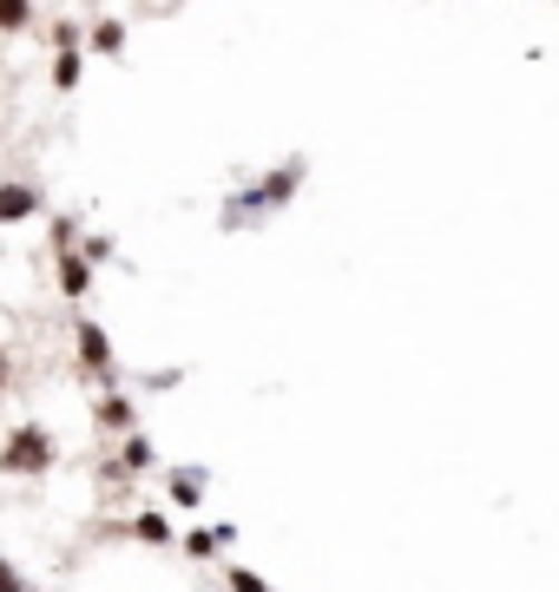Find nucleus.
Wrapping results in <instances>:
<instances>
[{"mask_svg":"<svg viewBox=\"0 0 559 592\" xmlns=\"http://www.w3.org/2000/svg\"><path fill=\"white\" fill-rule=\"evenodd\" d=\"M53 435L40 428V422H13V435L0 442V474H13V481H40L47 467H53Z\"/></svg>","mask_w":559,"mask_h":592,"instance_id":"1","label":"nucleus"},{"mask_svg":"<svg viewBox=\"0 0 559 592\" xmlns=\"http://www.w3.org/2000/svg\"><path fill=\"white\" fill-rule=\"evenodd\" d=\"M72 343H79V369L92 375V382H106V388L119 382V369H112V343H106V329H99L92 316L72 323Z\"/></svg>","mask_w":559,"mask_h":592,"instance_id":"2","label":"nucleus"},{"mask_svg":"<svg viewBox=\"0 0 559 592\" xmlns=\"http://www.w3.org/2000/svg\"><path fill=\"white\" fill-rule=\"evenodd\" d=\"M303 178H310V158H303V151H290V158H277V165L257 178V191H264V205H271V211H283V205L303 191Z\"/></svg>","mask_w":559,"mask_h":592,"instance_id":"3","label":"nucleus"},{"mask_svg":"<svg viewBox=\"0 0 559 592\" xmlns=\"http://www.w3.org/2000/svg\"><path fill=\"white\" fill-rule=\"evenodd\" d=\"M47 211V191L33 178H0V224H27Z\"/></svg>","mask_w":559,"mask_h":592,"instance_id":"4","label":"nucleus"},{"mask_svg":"<svg viewBox=\"0 0 559 592\" xmlns=\"http://www.w3.org/2000/svg\"><path fill=\"white\" fill-rule=\"evenodd\" d=\"M53 264H60V270H53V277H60V296H67V303H86V290H92V264H86L79 250H60Z\"/></svg>","mask_w":559,"mask_h":592,"instance_id":"5","label":"nucleus"},{"mask_svg":"<svg viewBox=\"0 0 559 592\" xmlns=\"http://www.w3.org/2000/svg\"><path fill=\"white\" fill-rule=\"evenodd\" d=\"M86 47L106 53V60H119V53H126V20H119V13H99L92 33H86Z\"/></svg>","mask_w":559,"mask_h":592,"instance_id":"6","label":"nucleus"},{"mask_svg":"<svg viewBox=\"0 0 559 592\" xmlns=\"http://www.w3.org/2000/svg\"><path fill=\"white\" fill-rule=\"evenodd\" d=\"M92 422H99V428H112V435H133V428H139V408H133L126 395H99Z\"/></svg>","mask_w":559,"mask_h":592,"instance_id":"7","label":"nucleus"},{"mask_svg":"<svg viewBox=\"0 0 559 592\" xmlns=\"http://www.w3.org/2000/svg\"><path fill=\"white\" fill-rule=\"evenodd\" d=\"M79 73H86V53L79 47H53V92H79Z\"/></svg>","mask_w":559,"mask_h":592,"instance_id":"8","label":"nucleus"},{"mask_svg":"<svg viewBox=\"0 0 559 592\" xmlns=\"http://www.w3.org/2000/svg\"><path fill=\"white\" fill-rule=\"evenodd\" d=\"M151 461H158V447L145 442L139 428H133V435H126V447H119V467H126V474H145Z\"/></svg>","mask_w":559,"mask_h":592,"instance_id":"9","label":"nucleus"},{"mask_svg":"<svg viewBox=\"0 0 559 592\" xmlns=\"http://www.w3.org/2000/svg\"><path fill=\"white\" fill-rule=\"evenodd\" d=\"M171 501H178V507H198V501H205V474H192V467L171 474Z\"/></svg>","mask_w":559,"mask_h":592,"instance_id":"10","label":"nucleus"},{"mask_svg":"<svg viewBox=\"0 0 559 592\" xmlns=\"http://www.w3.org/2000/svg\"><path fill=\"white\" fill-rule=\"evenodd\" d=\"M33 27V0H0V33H27Z\"/></svg>","mask_w":559,"mask_h":592,"instance_id":"11","label":"nucleus"},{"mask_svg":"<svg viewBox=\"0 0 559 592\" xmlns=\"http://www.w3.org/2000/svg\"><path fill=\"white\" fill-rule=\"evenodd\" d=\"M133 533H139L145 546H171V520L165 514H139L133 520Z\"/></svg>","mask_w":559,"mask_h":592,"instance_id":"12","label":"nucleus"},{"mask_svg":"<svg viewBox=\"0 0 559 592\" xmlns=\"http://www.w3.org/2000/svg\"><path fill=\"white\" fill-rule=\"evenodd\" d=\"M47 237H53V250H72V244H79V218H72V211H60V218L47 224Z\"/></svg>","mask_w":559,"mask_h":592,"instance_id":"13","label":"nucleus"},{"mask_svg":"<svg viewBox=\"0 0 559 592\" xmlns=\"http://www.w3.org/2000/svg\"><path fill=\"white\" fill-rule=\"evenodd\" d=\"M72 250H79L86 264H106V257H112V237H99V230H92V237H86V244H72Z\"/></svg>","mask_w":559,"mask_h":592,"instance_id":"14","label":"nucleus"},{"mask_svg":"<svg viewBox=\"0 0 559 592\" xmlns=\"http://www.w3.org/2000/svg\"><path fill=\"white\" fill-rule=\"evenodd\" d=\"M178 546H185V553H192V560H210V553H217V540H210V533H185V540H178Z\"/></svg>","mask_w":559,"mask_h":592,"instance_id":"15","label":"nucleus"},{"mask_svg":"<svg viewBox=\"0 0 559 592\" xmlns=\"http://www.w3.org/2000/svg\"><path fill=\"white\" fill-rule=\"evenodd\" d=\"M231 592H271V586H264V573H251V566H237V573H231Z\"/></svg>","mask_w":559,"mask_h":592,"instance_id":"16","label":"nucleus"},{"mask_svg":"<svg viewBox=\"0 0 559 592\" xmlns=\"http://www.w3.org/2000/svg\"><path fill=\"white\" fill-rule=\"evenodd\" d=\"M79 40H86V33H79V20H60V27H53V47H79Z\"/></svg>","mask_w":559,"mask_h":592,"instance_id":"17","label":"nucleus"},{"mask_svg":"<svg viewBox=\"0 0 559 592\" xmlns=\"http://www.w3.org/2000/svg\"><path fill=\"white\" fill-rule=\"evenodd\" d=\"M0 592H27V580H20V566H13V560H0Z\"/></svg>","mask_w":559,"mask_h":592,"instance_id":"18","label":"nucleus"},{"mask_svg":"<svg viewBox=\"0 0 559 592\" xmlns=\"http://www.w3.org/2000/svg\"><path fill=\"white\" fill-rule=\"evenodd\" d=\"M7 382H13V363H7V349H0V395H7Z\"/></svg>","mask_w":559,"mask_h":592,"instance_id":"19","label":"nucleus"}]
</instances>
